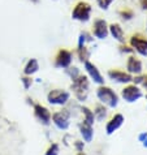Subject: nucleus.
I'll use <instances>...</instances> for the list:
<instances>
[{"mask_svg":"<svg viewBox=\"0 0 147 155\" xmlns=\"http://www.w3.org/2000/svg\"><path fill=\"white\" fill-rule=\"evenodd\" d=\"M72 90L74 93V97L78 99L80 102H85L87 99V94H89V78L86 76L80 74L78 77H76L74 80H72Z\"/></svg>","mask_w":147,"mask_h":155,"instance_id":"obj_1","label":"nucleus"},{"mask_svg":"<svg viewBox=\"0 0 147 155\" xmlns=\"http://www.w3.org/2000/svg\"><path fill=\"white\" fill-rule=\"evenodd\" d=\"M96 95H98L99 101H100L103 104L111 107V108H115V107H117V104H119L117 94H116L111 87L100 86V87L98 89V91H96Z\"/></svg>","mask_w":147,"mask_h":155,"instance_id":"obj_2","label":"nucleus"},{"mask_svg":"<svg viewBox=\"0 0 147 155\" xmlns=\"http://www.w3.org/2000/svg\"><path fill=\"white\" fill-rule=\"evenodd\" d=\"M91 11L93 8L89 3L86 2H80L77 3L74 8L72 11V18L76 21H80V22H87L90 20V16H91Z\"/></svg>","mask_w":147,"mask_h":155,"instance_id":"obj_3","label":"nucleus"},{"mask_svg":"<svg viewBox=\"0 0 147 155\" xmlns=\"http://www.w3.org/2000/svg\"><path fill=\"white\" fill-rule=\"evenodd\" d=\"M69 98H70V94L68 91H65V90H60V89H55V90H51L48 93L47 101L54 106H64L68 103Z\"/></svg>","mask_w":147,"mask_h":155,"instance_id":"obj_4","label":"nucleus"},{"mask_svg":"<svg viewBox=\"0 0 147 155\" xmlns=\"http://www.w3.org/2000/svg\"><path fill=\"white\" fill-rule=\"evenodd\" d=\"M130 47L142 56H147V39L141 34H134L130 37Z\"/></svg>","mask_w":147,"mask_h":155,"instance_id":"obj_5","label":"nucleus"},{"mask_svg":"<svg viewBox=\"0 0 147 155\" xmlns=\"http://www.w3.org/2000/svg\"><path fill=\"white\" fill-rule=\"evenodd\" d=\"M54 121V124L59 129H63V130H65V129L69 128V120H70V112H69L68 110H63V111H59V112H55L52 115V119H51Z\"/></svg>","mask_w":147,"mask_h":155,"instance_id":"obj_6","label":"nucleus"},{"mask_svg":"<svg viewBox=\"0 0 147 155\" xmlns=\"http://www.w3.org/2000/svg\"><path fill=\"white\" fill-rule=\"evenodd\" d=\"M121 97H122L125 101L129 102V103H133V102H137L138 99L142 97V91L139 90L137 85H129V86H125L121 91Z\"/></svg>","mask_w":147,"mask_h":155,"instance_id":"obj_7","label":"nucleus"},{"mask_svg":"<svg viewBox=\"0 0 147 155\" xmlns=\"http://www.w3.org/2000/svg\"><path fill=\"white\" fill-rule=\"evenodd\" d=\"M109 34V30H108V25L106 22V20L98 18L95 20V22L93 25V35L98 39H106Z\"/></svg>","mask_w":147,"mask_h":155,"instance_id":"obj_8","label":"nucleus"},{"mask_svg":"<svg viewBox=\"0 0 147 155\" xmlns=\"http://www.w3.org/2000/svg\"><path fill=\"white\" fill-rule=\"evenodd\" d=\"M72 64V52L68 50H59L55 58V67L56 68H68Z\"/></svg>","mask_w":147,"mask_h":155,"instance_id":"obj_9","label":"nucleus"},{"mask_svg":"<svg viewBox=\"0 0 147 155\" xmlns=\"http://www.w3.org/2000/svg\"><path fill=\"white\" fill-rule=\"evenodd\" d=\"M34 114H35V117L39 120L43 125H50L52 115H51L48 108H46L42 104H34Z\"/></svg>","mask_w":147,"mask_h":155,"instance_id":"obj_10","label":"nucleus"},{"mask_svg":"<svg viewBox=\"0 0 147 155\" xmlns=\"http://www.w3.org/2000/svg\"><path fill=\"white\" fill-rule=\"evenodd\" d=\"M108 76H109L111 80H113L119 84H129V82H132V80H133V76L130 73L119 71V69H111L108 72Z\"/></svg>","mask_w":147,"mask_h":155,"instance_id":"obj_11","label":"nucleus"},{"mask_svg":"<svg viewBox=\"0 0 147 155\" xmlns=\"http://www.w3.org/2000/svg\"><path fill=\"white\" fill-rule=\"evenodd\" d=\"M85 69H86V72L89 73L90 78H91L95 84H99V85L104 84V78H103V76L100 74L99 69L94 65L93 63H90L89 60H87V61H85Z\"/></svg>","mask_w":147,"mask_h":155,"instance_id":"obj_12","label":"nucleus"},{"mask_svg":"<svg viewBox=\"0 0 147 155\" xmlns=\"http://www.w3.org/2000/svg\"><path fill=\"white\" fill-rule=\"evenodd\" d=\"M124 123V116L121 114H116L111 117V120L107 123V127H106V130L108 134H112L115 130H117V129L122 125Z\"/></svg>","mask_w":147,"mask_h":155,"instance_id":"obj_13","label":"nucleus"},{"mask_svg":"<svg viewBox=\"0 0 147 155\" xmlns=\"http://www.w3.org/2000/svg\"><path fill=\"white\" fill-rule=\"evenodd\" d=\"M126 69H128V73H130V74H139L142 72L141 60H138L134 56H130L128 59V63H126Z\"/></svg>","mask_w":147,"mask_h":155,"instance_id":"obj_14","label":"nucleus"},{"mask_svg":"<svg viewBox=\"0 0 147 155\" xmlns=\"http://www.w3.org/2000/svg\"><path fill=\"white\" fill-rule=\"evenodd\" d=\"M108 30H109V34L117 42H120V43H124L125 42L124 30H122V28H121L120 24H111L109 26H108Z\"/></svg>","mask_w":147,"mask_h":155,"instance_id":"obj_15","label":"nucleus"},{"mask_svg":"<svg viewBox=\"0 0 147 155\" xmlns=\"http://www.w3.org/2000/svg\"><path fill=\"white\" fill-rule=\"evenodd\" d=\"M80 132H81V136H82V138L85 140V142H91L93 136H94L93 125H90V124L83 121L80 125Z\"/></svg>","mask_w":147,"mask_h":155,"instance_id":"obj_16","label":"nucleus"},{"mask_svg":"<svg viewBox=\"0 0 147 155\" xmlns=\"http://www.w3.org/2000/svg\"><path fill=\"white\" fill-rule=\"evenodd\" d=\"M39 69V63H38L37 59H30L28 64L24 68V74L25 76H31L34 73H37Z\"/></svg>","mask_w":147,"mask_h":155,"instance_id":"obj_17","label":"nucleus"},{"mask_svg":"<svg viewBox=\"0 0 147 155\" xmlns=\"http://www.w3.org/2000/svg\"><path fill=\"white\" fill-rule=\"evenodd\" d=\"M93 112H94V116L98 121H103L107 116V108L104 107V104H96Z\"/></svg>","mask_w":147,"mask_h":155,"instance_id":"obj_18","label":"nucleus"},{"mask_svg":"<svg viewBox=\"0 0 147 155\" xmlns=\"http://www.w3.org/2000/svg\"><path fill=\"white\" fill-rule=\"evenodd\" d=\"M77 55H78V59L81 63H85L87 61L89 58H90V51L86 48V46H78V48H77Z\"/></svg>","mask_w":147,"mask_h":155,"instance_id":"obj_19","label":"nucleus"},{"mask_svg":"<svg viewBox=\"0 0 147 155\" xmlns=\"http://www.w3.org/2000/svg\"><path fill=\"white\" fill-rule=\"evenodd\" d=\"M81 111H82V114H83V116H85L83 121H86L87 124H90V125H93V124H94V120H95V116H94L93 111L90 110V108H87V107H82Z\"/></svg>","mask_w":147,"mask_h":155,"instance_id":"obj_20","label":"nucleus"},{"mask_svg":"<svg viewBox=\"0 0 147 155\" xmlns=\"http://www.w3.org/2000/svg\"><path fill=\"white\" fill-rule=\"evenodd\" d=\"M65 72H67V74L70 77L72 80H74L76 77L80 76V69H78V68H76V67H68L65 69Z\"/></svg>","mask_w":147,"mask_h":155,"instance_id":"obj_21","label":"nucleus"},{"mask_svg":"<svg viewBox=\"0 0 147 155\" xmlns=\"http://www.w3.org/2000/svg\"><path fill=\"white\" fill-rule=\"evenodd\" d=\"M119 15H120L121 18H124V20L128 21V20H132L134 17V12L132 9H121L119 12Z\"/></svg>","mask_w":147,"mask_h":155,"instance_id":"obj_22","label":"nucleus"},{"mask_svg":"<svg viewBox=\"0 0 147 155\" xmlns=\"http://www.w3.org/2000/svg\"><path fill=\"white\" fill-rule=\"evenodd\" d=\"M113 2H115V0H96L99 8H100V9H104V11H107Z\"/></svg>","mask_w":147,"mask_h":155,"instance_id":"obj_23","label":"nucleus"},{"mask_svg":"<svg viewBox=\"0 0 147 155\" xmlns=\"http://www.w3.org/2000/svg\"><path fill=\"white\" fill-rule=\"evenodd\" d=\"M59 145L57 143H52L48 147V150L46 151V155H59Z\"/></svg>","mask_w":147,"mask_h":155,"instance_id":"obj_24","label":"nucleus"},{"mask_svg":"<svg viewBox=\"0 0 147 155\" xmlns=\"http://www.w3.org/2000/svg\"><path fill=\"white\" fill-rule=\"evenodd\" d=\"M21 82L24 84L25 90H29V89H30V86H31V84H33L31 76H24L22 78H21Z\"/></svg>","mask_w":147,"mask_h":155,"instance_id":"obj_25","label":"nucleus"},{"mask_svg":"<svg viewBox=\"0 0 147 155\" xmlns=\"http://www.w3.org/2000/svg\"><path fill=\"white\" fill-rule=\"evenodd\" d=\"M120 51L121 52H124V54H133L134 52V50L132 48V47H129V46H121Z\"/></svg>","mask_w":147,"mask_h":155,"instance_id":"obj_26","label":"nucleus"},{"mask_svg":"<svg viewBox=\"0 0 147 155\" xmlns=\"http://www.w3.org/2000/svg\"><path fill=\"white\" fill-rule=\"evenodd\" d=\"M143 80H145V77L143 76H136V77H133V82H134V85H139V84H142L143 82Z\"/></svg>","mask_w":147,"mask_h":155,"instance_id":"obj_27","label":"nucleus"},{"mask_svg":"<svg viewBox=\"0 0 147 155\" xmlns=\"http://www.w3.org/2000/svg\"><path fill=\"white\" fill-rule=\"evenodd\" d=\"M74 146H76V149L78 150V153H81L82 150H83V142H82V141H76Z\"/></svg>","mask_w":147,"mask_h":155,"instance_id":"obj_28","label":"nucleus"},{"mask_svg":"<svg viewBox=\"0 0 147 155\" xmlns=\"http://www.w3.org/2000/svg\"><path fill=\"white\" fill-rule=\"evenodd\" d=\"M141 3V7L143 8V9H147V0H139Z\"/></svg>","mask_w":147,"mask_h":155,"instance_id":"obj_29","label":"nucleus"},{"mask_svg":"<svg viewBox=\"0 0 147 155\" xmlns=\"http://www.w3.org/2000/svg\"><path fill=\"white\" fill-rule=\"evenodd\" d=\"M146 138H147V133H142V134L139 136V140H141L142 142H143Z\"/></svg>","mask_w":147,"mask_h":155,"instance_id":"obj_30","label":"nucleus"},{"mask_svg":"<svg viewBox=\"0 0 147 155\" xmlns=\"http://www.w3.org/2000/svg\"><path fill=\"white\" fill-rule=\"evenodd\" d=\"M142 84H143V86H145V89L147 90V76H145V80H143V82H142Z\"/></svg>","mask_w":147,"mask_h":155,"instance_id":"obj_31","label":"nucleus"},{"mask_svg":"<svg viewBox=\"0 0 147 155\" xmlns=\"http://www.w3.org/2000/svg\"><path fill=\"white\" fill-rule=\"evenodd\" d=\"M143 146H145V147H147V138L143 141Z\"/></svg>","mask_w":147,"mask_h":155,"instance_id":"obj_32","label":"nucleus"},{"mask_svg":"<svg viewBox=\"0 0 147 155\" xmlns=\"http://www.w3.org/2000/svg\"><path fill=\"white\" fill-rule=\"evenodd\" d=\"M30 2H31V3H34V4H37L38 2H39V0H30Z\"/></svg>","mask_w":147,"mask_h":155,"instance_id":"obj_33","label":"nucleus"},{"mask_svg":"<svg viewBox=\"0 0 147 155\" xmlns=\"http://www.w3.org/2000/svg\"><path fill=\"white\" fill-rule=\"evenodd\" d=\"M77 155H86V154H85V153H82V151H81V153H78V154H77Z\"/></svg>","mask_w":147,"mask_h":155,"instance_id":"obj_34","label":"nucleus"},{"mask_svg":"<svg viewBox=\"0 0 147 155\" xmlns=\"http://www.w3.org/2000/svg\"><path fill=\"white\" fill-rule=\"evenodd\" d=\"M146 29H147V22H146Z\"/></svg>","mask_w":147,"mask_h":155,"instance_id":"obj_35","label":"nucleus"}]
</instances>
